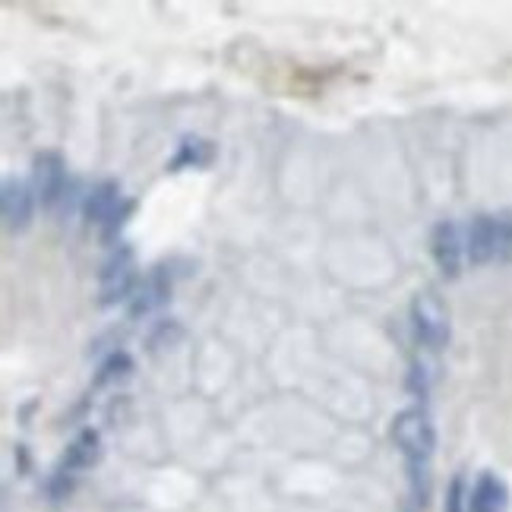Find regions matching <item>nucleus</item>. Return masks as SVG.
Returning a JSON list of instances; mask_svg holds the SVG:
<instances>
[{
  "label": "nucleus",
  "instance_id": "nucleus-1",
  "mask_svg": "<svg viewBox=\"0 0 512 512\" xmlns=\"http://www.w3.org/2000/svg\"><path fill=\"white\" fill-rule=\"evenodd\" d=\"M392 443L405 456V465H430L437 449V430L424 408H405L392 418Z\"/></svg>",
  "mask_w": 512,
  "mask_h": 512
},
{
  "label": "nucleus",
  "instance_id": "nucleus-2",
  "mask_svg": "<svg viewBox=\"0 0 512 512\" xmlns=\"http://www.w3.org/2000/svg\"><path fill=\"white\" fill-rule=\"evenodd\" d=\"M411 329H415V339L424 348L440 351L449 342V313L440 301V294L433 288L418 291L411 298Z\"/></svg>",
  "mask_w": 512,
  "mask_h": 512
},
{
  "label": "nucleus",
  "instance_id": "nucleus-3",
  "mask_svg": "<svg viewBox=\"0 0 512 512\" xmlns=\"http://www.w3.org/2000/svg\"><path fill=\"white\" fill-rule=\"evenodd\" d=\"M506 234L512 238V231H506L494 215H475V219L468 222V234H465V256L475 266H484L490 263L494 256L500 253Z\"/></svg>",
  "mask_w": 512,
  "mask_h": 512
},
{
  "label": "nucleus",
  "instance_id": "nucleus-4",
  "mask_svg": "<svg viewBox=\"0 0 512 512\" xmlns=\"http://www.w3.org/2000/svg\"><path fill=\"white\" fill-rule=\"evenodd\" d=\"M136 285V266H133V250L127 244H117V250L102 266V304L127 301Z\"/></svg>",
  "mask_w": 512,
  "mask_h": 512
},
{
  "label": "nucleus",
  "instance_id": "nucleus-5",
  "mask_svg": "<svg viewBox=\"0 0 512 512\" xmlns=\"http://www.w3.org/2000/svg\"><path fill=\"white\" fill-rule=\"evenodd\" d=\"M32 184L35 196L45 209H54L57 200L67 196V165L57 152H38L32 162Z\"/></svg>",
  "mask_w": 512,
  "mask_h": 512
},
{
  "label": "nucleus",
  "instance_id": "nucleus-6",
  "mask_svg": "<svg viewBox=\"0 0 512 512\" xmlns=\"http://www.w3.org/2000/svg\"><path fill=\"white\" fill-rule=\"evenodd\" d=\"M430 253L433 263L443 272V279H459L462 272V256H465V241L459 238V228L452 222H437L430 231Z\"/></svg>",
  "mask_w": 512,
  "mask_h": 512
},
{
  "label": "nucleus",
  "instance_id": "nucleus-7",
  "mask_svg": "<svg viewBox=\"0 0 512 512\" xmlns=\"http://www.w3.org/2000/svg\"><path fill=\"white\" fill-rule=\"evenodd\" d=\"M32 193L23 181H13L7 177L4 187H0V212H4V225L7 231H26L32 225Z\"/></svg>",
  "mask_w": 512,
  "mask_h": 512
},
{
  "label": "nucleus",
  "instance_id": "nucleus-8",
  "mask_svg": "<svg viewBox=\"0 0 512 512\" xmlns=\"http://www.w3.org/2000/svg\"><path fill=\"white\" fill-rule=\"evenodd\" d=\"M98 456H102V437H98L95 427H83L73 437V443L67 446V452H64L61 465H57V471H61V475L76 478L80 471L92 468L98 462Z\"/></svg>",
  "mask_w": 512,
  "mask_h": 512
},
{
  "label": "nucleus",
  "instance_id": "nucleus-9",
  "mask_svg": "<svg viewBox=\"0 0 512 512\" xmlns=\"http://www.w3.org/2000/svg\"><path fill=\"white\" fill-rule=\"evenodd\" d=\"M509 509V490L494 475V471H481L475 487L468 494V512H506Z\"/></svg>",
  "mask_w": 512,
  "mask_h": 512
},
{
  "label": "nucleus",
  "instance_id": "nucleus-10",
  "mask_svg": "<svg viewBox=\"0 0 512 512\" xmlns=\"http://www.w3.org/2000/svg\"><path fill=\"white\" fill-rule=\"evenodd\" d=\"M121 203L124 200H121V187H117V181H102L86 193L83 215H86L89 225H105L111 219V212Z\"/></svg>",
  "mask_w": 512,
  "mask_h": 512
},
{
  "label": "nucleus",
  "instance_id": "nucleus-11",
  "mask_svg": "<svg viewBox=\"0 0 512 512\" xmlns=\"http://www.w3.org/2000/svg\"><path fill=\"white\" fill-rule=\"evenodd\" d=\"M168 291H171V282H168V275H165V266H155L143 279L140 291H136V298L130 304V313H133V317H140V313L155 310L159 304L168 301Z\"/></svg>",
  "mask_w": 512,
  "mask_h": 512
},
{
  "label": "nucleus",
  "instance_id": "nucleus-12",
  "mask_svg": "<svg viewBox=\"0 0 512 512\" xmlns=\"http://www.w3.org/2000/svg\"><path fill=\"white\" fill-rule=\"evenodd\" d=\"M215 159V146L203 136H184L181 143H177V152L171 155L168 162V171H184V168H206L212 165Z\"/></svg>",
  "mask_w": 512,
  "mask_h": 512
},
{
  "label": "nucleus",
  "instance_id": "nucleus-13",
  "mask_svg": "<svg viewBox=\"0 0 512 512\" xmlns=\"http://www.w3.org/2000/svg\"><path fill=\"white\" fill-rule=\"evenodd\" d=\"M130 370H133V358L127 351H111L108 358L102 361V367H98L95 373V386H105L111 380H124L130 377Z\"/></svg>",
  "mask_w": 512,
  "mask_h": 512
},
{
  "label": "nucleus",
  "instance_id": "nucleus-14",
  "mask_svg": "<svg viewBox=\"0 0 512 512\" xmlns=\"http://www.w3.org/2000/svg\"><path fill=\"white\" fill-rule=\"evenodd\" d=\"M468 484L465 475H452L449 487H446V500H443V512H468Z\"/></svg>",
  "mask_w": 512,
  "mask_h": 512
},
{
  "label": "nucleus",
  "instance_id": "nucleus-15",
  "mask_svg": "<svg viewBox=\"0 0 512 512\" xmlns=\"http://www.w3.org/2000/svg\"><path fill=\"white\" fill-rule=\"evenodd\" d=\"M133 206H136L133 200H124L121 206H117V209L111 212V219H108V222L102 225V241H105V244H111V241L117 238V231H121V228H124V222L130 219Z\"/></svg>",
  "mask_w": 512,
  "mask_h": 512
},
{
  "label": "nucleus",
  "instance_id": "nucleus-16",
  "mask_svg": "<svg viewBox=\"0 0 512 512\" xmlns=\"http://www.w3.org/2000/svg\"><path fill=\"white\" fill-rule=\"evenodd\" d=\"M408 389H415L418 396L427 392V370L421 364H411V377H408Z\"/></svg>",
  "mask_w": 512,
  "mask_h": 512
}]
</instances>
